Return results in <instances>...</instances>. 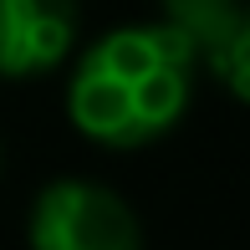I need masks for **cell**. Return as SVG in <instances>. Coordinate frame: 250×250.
I'll use <instances>...</instances> for the list:
<instances>
[{
    "mask_svg": "<svg viewBox=\"0 0 250 250\" xmlns=\"http://www.w3.org/2000/svg\"><path fill=\"white\" fill-rule=\"evenodd\" d=\"M77 41V0H0V77L51 72Z\"/></svg>",
    "mask_w": 250,
    "mask_h": 250,
    "instance_id": "cell-3",
    "label": "cell"
},
{
    "mask_svg": "<svg viewBox=\"0 0 250 250\" xmlns=\"http://www.w3.org/2000/svg\"><path fill=\"white\" fill-rule=\"evenodd\" d=\"M194 41L164 26H123L87 46L66 87V112L92 143L138 148L179 123L189 107Z\"/></svg>",
    "mask_w": 250,
    "mask_h": 250,
    "instance_id": "cell-1",
    "label": "cell"
},
{
    "mask_svg": "<svg viewBox=\"0 0 250 250\" xmlns=\"http://www.w3.org/2000/svg\"><path fill=\"white\" fill-rule=\"evenodd\" d=\"M31 250H143V230L123 194L56 179L31 204Z\"/></svg>",
    "mask_w": 250,
    "mask_h": 250,
    "instance_id": "cell-2",
    "label": "cell"
},
{
    "mask_svg": "<svg viewBox=\"0 0 250 250\" xmlns=\"http://www.w3.org/2000/svg\"><path fill=\"white\" fill-rule=\"evenodd\" d=\"M199 62H209V72L240 102H250V5H240L220 31H214V41L199 51Z\"/></svg>",
    "mask_w": 250,
    "mask_h": 250,
    "instance_id": "cell-4",
    "label": "cell"
},
{
    "mask_svg": "<svg viewBox=\"0 0 250 250\" xmlns=\"http://www.w3.org/2000/svg\"><path fill=\"white\" fill-rule=\"evenodd\" d=\"M158 5H164V21H168V26L184 31V36L194 41V51H204L214 41V31H220L245 0H158Z\"/></svg>",
    "mask_w": 250,
    "mask_h": 250,
    "instance_id": "cell-5",
    "label": "cell"
}]
</instances>
